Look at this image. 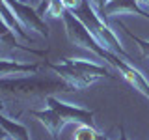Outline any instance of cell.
I'll use <instances>...</instances> for the list:
<instances>
[{
  "label": "cell",
  "instance_id": "obj_17",
  "mask_svg": "<svg viewBox=\"0 0 149 140\" xmlns=\"http://www.w3.org/2000/svg\"><path fill=\"white\" fill-rule=\"evenodd\" d=\"M88 2H90V6L95 9L97 15L104 21V8H106V4H108V0H88Z\"/></svg>",
  "mask_w": 149,
  "mask_h": 140
},
{
  "label": "cell",
  "instance_id": "obj_14",
  "mask_svg": "<svg viewBox=\"0 0 149 140\" xmlns=\"http://www.w3.org/2000/svg\"><path fill=\"white\" fill-rule=\"evenodd\" d=\"M15 36H17V34H13L11 28H9L6 22L0 19V47H2V45H8V47H15V49H17V47H22V45L17 41ZM22 49L28 50V47H22Z\"/></svg>",
  "mask_w": 149,
  "mask_h": 140
},
{
  "label": "cell",
  "instance_id": "obj_15",
  "mask_svg": "<svg viewBox=\"0 0 149 140\" xmlns=\"http://www.w3.org/2000/svg\"><path fill=\"white\" fill-rule=\"evenodd\" d=\"M119 26L123 28V30H125V34H127V36L130 37V39L134 41V43H138V47H140V50H142V54L146 56V58H149V41H146V39H140L138 36H134L132 32L129 30V26H125L123 22H119Z\"/></svg>",
  "mask_w": 149,
  "mask_h": 140
},
{
  "label": "cell",
  "instance_id": "obj_12",
  "mask_svg": "<svg viewBox=\"0 0 149 140\" xmlns=\"http://www.w3.org/2000/svg\"><path fill=\"white\" fill-rule=\"evenodd\" d=\"M0 127L8 133V136L11 140H30V133H28L26 125L17 123L15 120L8 118L6 114L0 112Z\"/></svg>",
  "mask_w": 149,
  "mask_h": 140
},
{
  "label": "cell",
  "instance_id": "obj_21",
  "mask_svg": "<svg viewBox=\"0 0 149 140\" xmlns=\"http://www.w3.org/2000/svg\"><path fill=\"white\" fill-rule=\"evenodd\" d=\"M119 140H129V138H127V134H125V129H123V127L119 129Z\"/></svg>",
  "mask_w": 149,
  "mask_h": 140
},
{
  "label": "cell",
  "instance_id": "obj_20",
  "mask_svg": "<svg viewBox=\"0 0 149 140\" xmlns=\"http://www.w3.org/2000/svg\"><path fill=\"white\" fill-rule=\"evenodd\" d=\"M136 4L143 9V11H149V0H136Z\"/></svg>",
  "mask_w": 149,
  "mask_h": 140
},
{
  "label": "cell",
  "instance_id": "obj_10",
  "mask_svg": "<svg viewBox=\"0 0 149 140\" xmlns=\"http://www.w3.org/2000/svg\"><path fill=\"white\" fill-rule=\"evenodd\" d=\"M121 13H136L143 19H149V13L138 6L136 0H108L104 8V21L112 15H121Z\"/></svg>",
  "mask_w": 149,
  "mask_h": 140
},
{
  "label": "cell",
  "instance_id": "obj_18",
  "mask_svg": "<svg viewBox=\"0 0 149 140\" xmlns=\"http://www.w3.org/2000/svg\"><path fill=\"white\" fill-rule=\"evenodd\" d=\"M62 4H63V8L67 9V11H74V9L82 4V0H62Z\"/></svg>",
  "mask_w": 149,
  "mask_h": 140
},
{
  "label": "cell",
  "instance_id": "obj_7",
  "mask_svg": "<svg viewBox=\"0 0 149 140\" xmlns=\"http://www.w3.org/2000/svg\"><path fill=\"white\" fill-rule=\"evenodd\" d=\"M112 65H114V67L121 73V77H123L125 80H127L130 86L134 88V90H138L142 95H146L147 99H149V82L146 80V77H143V75L140 73L138 69H134L132 65H129L127 62L119 60L118 56L112 60Z\"/></svg>",
  "mask_w": 149,
  "mask_h": 140
},
{
  "label": "cell",
  "instance_id": "obj_9",
  "mask_svg": "<svg viewBox=\"0 0 149 140\" xmlns=\"http://www.w3.org/2000/svg\"><path fill=\"white\" fill-rule=\"evenodd\" d=\"M39 64H24L9 58H0V78L17 77V75H34L39 71Z\"/></svg>",
  "mask_w": 149,
  "mask_h": 140
},
{
  "label": "cell",
  "instance_id": "obj_1",
  "mask_svg": "<svg viewBox=\"0 0 149 140\" xmlns=\"http://www.w3.org/2000/svg\"><path fill=\"white\" fill-rule=\"evenodd\" d=\"M63 78H36V77H15V78H0V112H9L15 116L13 106L19 101L26 99H47L58 92H71Z\"/></svg>",
  "mask_w": 149,
  "mask_h": 140
},
{
  "label": "cell",
  "instance_id": "obj_4",
  "mask_svg": "<svg viewBox=\"0 0 149 140\" xmlns=\"http://www.w3.org/2000/svg\"><path fill=\"white\" fill-rule=\"evenodd\" d=\"M9 6V9L13 11V15L17 17V21L21 22V26L24 30H34L37 34L49 37V26L43 21V17L37 13V9H34L30 4L22 2V0H4Z\"/></svg>",
  "mask_w": 149,
  "mask_h": 140
},
{
  "label": "cell",
  "instance_id": "obj_16",
  "mask_svg": "<svg viewBox=\"0 0 149 140\" xmlns=\"http://www.w3.org/2000/svg\"><path fill=\"white\" fill-rule=\"evenodd\" d=\"M65 11H67V9L63 8L62 0H52V2L49 4V8H47V13H49L50 17H63Z\"/></svg>",
  "mask_w": 149,
  "mask_h": 140
},
{
  "label": "cell",
  "instance_id": "obj_13",
  "mask_svg": "<svg viewBox=\"0 0 149 140\" xmlns=\"http://www.w3.org/2000/svg\"><path fill=\"white\" fill-rule=\"evenodd\" d=\"M74 140H108L106 134L99 133L95 125H77L74 127Z\"/></svg>",
  "mask_w": 149,
  "mask_h": 140
},
{
  "label": "cell",
  "instance_id": "obj_2",
  "mask_svg": "<svg viewBox=\"0 0 149 140\" xmlns=\"http://www.w3.org/2000/svg\"><path fill=\"white\" fill-rule=\"evenodd\" d=\"M71 13H74V15L80 19V22L91 32V36L95 37V39L99 41V43L104 47L106 50L129 58V54L125 52V49L121 47V41L116 37V34L108 28V24H106V22L95 13V9L90 6V2H88V0H82V4L74 9V11H71Z\"/></svg>",
  "mask_w": 149,
  "mask_h": 140
},
{
  "label": "cell",
  "instance_id": "obj_19",
  "mask_svg": "<svg viewBox=\"0 0 149 140\" xmlns=\"http://www.w3.org/2000/svg\"><path fill=\"white\" fill-rule=\"evenodd\" d=\"M52 2V0H41V4H39V8H37V13H39L41 17L47 13V8H49V4Z\"/></svg>",
  "mask_w": 149,
  "mask_h": 140
},
{
  "label": "cell",
  "instance_id": "obj_8",
  "mask_svg": "<svg viewBox=\"0 0 149 140\" xmlns=\"http://www.w3.org/2000/svg\"><path fill=\"white\" fill-rule=\"evenodd\" d=\"M30 114L34 116L36 120H39L41 123H43L45 127L49 129V133H50V136H52V140H58L60 131L65 127V121H63V118L58 114V112H56L54 108H50V106H47L45 110L32 108Z\"/></svg>",
  "mask_w": 149,
  "mask_h": 140
},
{
  "label": "cell",
  "instance_id": "obj_11",
  "mask_svg": "<svg viewBox=\"0 0 149 140\" xmlns=\"http://www.w3.org/2000/svg\"><path fill=\"white\" fill-rule=\"evenodd\" d=\"M63 62H67L69 65H73L74 69H78L80 73L88 75V77L91 78H101V77H114V75H110V71L104 67V65H99L95 62H88V60H74V58H63Z\"/></svg>",
  "mask_w": 149,
  "mask_h": 140
},
{
  "label": "cell",
  "instance_id": "obj_22",
  "mask_svg": "<svg viewBox=\"0 0 149 140\" xmlns=\"http://www.w3.org/2000/svg\"><path fill=\"white\" fill-rule=\"evenodd\" d=\"M0 138H8V133H6L2 127H0Z\"/></svg>",
  "mask_w": 149,
  "mask_h": 140
},
{
  "label": "cell",
  "instance_id": "obj_6",
  "mask_svg": "<svg viewBox=\"0 0 149 140\" xmlns=\"http://www.w3.org/2000/svg\"><path fill=\"white\" fill-rule=\"evenodd\" d=\"M47 67H50L60 78H63L69 86H73V90H84V88L91 86V84L95 82V78H91V77H88V75L80 73L78 69H74L73 65H69L67 62H62V64H47Z\"/></svg>",
  "mask_w": 149,
  "mask_h": 140
},
{
  "label": "cell",
  "instance_id": "obj_24",
  "mask_svg": "<svg viewBox=\"0 0 149 140\" xmlns=\"http://www.w3.org/2000/svg\"><path fill=\"white\" fill-rule=\"evenodd\" d=\"M0 140H6V138H0Z\"/></svg>",
  "mask_w": 149,
  "mask_h": 140
},
{
  "label": "cell",
  "instance_id": "obj_5",
  "mask_svg": "<svg viewBox=\"0 0 149 140\" xmlns=\"http://www.w3.org/2000/svg\"><path fill=\"white\" fill-rule=\"evenodd\" d=\"M47 106L54 108L60 116L63 118L65 123H74V125H95L93 123V110L82 108V106L77 105H69V103H63L60 99H56L54 95H49L45 99Z\"/></svg>",
  "mask_w": 149,
  "mask_h": 140
},
{
  "label": "cell",
  "instance_id": "obj_23",
  "mask_svg": "<svg viewBox=\"0 0 149 140\" xmlns=\"http://www.w3.org/2000/svg\"><path fill=\"white\" fill-rule=\"evenodd\" d=\"M22 2H32V0H22Z\"/></svg>",
  "mask_w": 149,
  "mask_h": 140
},
{
  "label": "cell",
  "instance_id": "obj_3",
  "mask_svg": "<svg viewBox=\"0 0 149 140\" xmlns=\"http://www.w3.org/2000/svg\"><path fill=\"white\" fill-rule=\"evenodd\" d=\"M62 19H63L65 32H67V37H69V41H71V43H74L77 47H82V49L91 50V52H95L97 56L104 58L108 64H112V60L116 58V54L110 52V50H106L104 47H102L99 41H97L95 37L91 36V32L82 24L80 19L74 15V13L65 11Z\"/></svg>",
  "mask_w": 149,
  "mask_h": 140
}]
</instances>
